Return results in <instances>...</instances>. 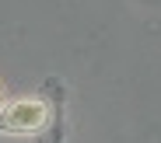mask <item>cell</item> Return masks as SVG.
<instances>
[{
	"label": "cell",
	"mask_w": 161,
	"mask_h": 143,
	"mask_svg": "<svg viewBox=\"0 0 161 143\" xmlns=\"http://www.w3.org/2000/svg\"><path fill=\"white\" fill-rule=\"evenodd\" d=\"M46 126V105L39 98H14L0 108V133L4 136H35Z\"/></svg>",
	"instance_id": "obj_1"
}]
</instances>
